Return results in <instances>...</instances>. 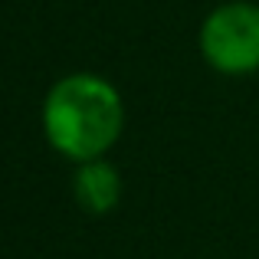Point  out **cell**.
I'll return each mask as SVG.
<instances>
[{
  "label": "cell",
  "mask_w": 259,
  "mask_h": 259,
  "mask_svg": "<svg viewBox=\"0 0 259 259\" xmlns=\"http://www.w3.org/2000/svg\"><path fill=\"white\" fill-rule=\"evenodd\" d=\"M39 121L53 151L72 164H82L105 158L121 138L125 102L99 72H69L50 85Z\"/></svg>",
  "instance_id": "1"
},
{
  "label": "cell",
  "mask_w": 259,
  "mask_h": 259,
  "mask_svg": "<svg viewBox=\"0 0 259 259\" xmlns=\"http://www.w3.org/2000/svg\"><path fill=\"white\" fill-rule=\"evenodd\" d=\"M200 56L223 76H249L259 69V4L227 0L200 23Z\"/></svg>",
  "instance_id": "2"
},
{
  "label": "cell",
  "mask_w": 259,
  "mask_h": 259,
  "mask_svg": "<svg viewBox=\"0 0 259 259\" xmlns=\"http://www.w3.org/2000/svg\"><path fill=\"white\" fill-rule=\"evenodd\" d=\"M72 197L76 203L92 217H105L118 207L121 200V174L112 161L95 158V161H82L76 164L72 174Z\"/></svg>",
  "instance_id": "3"
}]
</instances>
